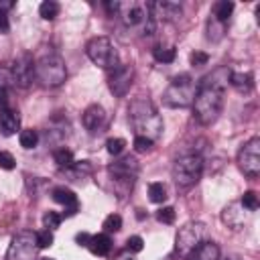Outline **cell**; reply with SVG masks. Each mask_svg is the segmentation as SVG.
I'll use <instances>...</instances> for the list:
<instances>
[{
    "label": "cell",
    "mask_w": 260,
    "mask_h": 260,
    "mask_svg": "<svg viewBox=\"0 0 260 260\" xmlns=\"http://www.w3.org/2000/svg\"><path fill=\"white\" fill-rule=\"evenodd\" d=\"M152 140L150 138H144V136H136L134 138V150L136 152H146V150H150L152 148Z\"/></svg>",
    "instance_id": "d590c367"
},
{
    "label": "cell",
    "mask_w": 260,
    "mask_h": 260,
    "mask_svg": "<svg viewBox=\"0 0 260 260\" xmlns=\"http://www.w3.org/2000/svg\"><path fill=\"white\" fill-rule=\"evenodd\" d=\"M18 140H20V146H22V148L30 150V148H35L37 142H39V132H37V130H22Z\"/></svg>",
    "instance_id": "83f0119b"
},
{
    "label": "cell",
    "mask_w": 260,
    "mask_h": 260,
    "mask_svg": "<svg viewBox=\"0 0 260 260\" xmlns=\"http://www.w3.org/2000/svg\"><path fill=\"white\" fill-rule=\"evenodd\" d=\"M53 158H55V162L59 165V167H65V169H69L75 160H73V152L69 150V148H57L55 152H53Z\"/></svg>",
    "instance_id": "484cf974"
},
{
    "label": "cell",
    "mask_w": 260,
    "mask_h": 260,
    "mask_svg": "<svg viewBox=\"0 0 260 260\" xmlns=\"http://www.w3.org/2000/svg\"><path fill=\"white\" fill-rule=\"evenodd\" d=\"M124 146H126V140H124V138H110V140L106 142V150H108L110 154H114V156H118V154L124 150Z\"/></svg>",
    "instance_id": "1f68e13d"
},
{
    "label": "cell",
    "mask_w": 260,
    "mask_h": 260,
    "mask_svg": "<svg viewBox=\"0 0 260 260\" xmlns=\"http://www.w3.org/2000/svg\"><path fill=\"white\" fill-rule=\"evenodd\" d=\"M12 71V79H14V85L18 87H28L32 83V77H35V61L28 53H22L10 67Z\"/></svg>",
    "instance_id": "4fadbf2b"
},
{
    "label": "cell",
    "mask_w": 260,
    "mask_h": 260,
    "mask_svg": "<svg viewBox=\"0 0 260 260\" xmlns=\"http://www.w3.org/2000/svg\"><path fill=\"white\" fill-rule=\"evenodd\" d=\"M118 16L128 28L140 30V35H152L154 32V18L150 14V4L144 2H130L122 4L120 2V12Z\"/></svg>",
    "instance_id": "5b68a950"
},
{
    "label": "cell",
    "mask_w": 260,
    "mask_h": 260,
    "mask_svg": "<svg viewBox=\"0 0 260 260\" xmlns=\"http://www.w3.org/2000/svg\"><path fill=\"white\" fill-rule=\"evenodd\" d=\"M223 32H225V24L223 22H219V20H215L213 16L207 20V39L209 41H219L221 37H223Z\"/></svg>",
    "instance_id": "603a6c76"
},
{
    "label": "cell",
    "mask_w": 260,
    "mask_h": 260,
    "mask_svg": "<svg viewBox=\"0 0 260 260\" xmlns=\"http://www.w3.org/2000/svg\"><path fill=\"white\" fill-rule=\"evenodd\" d=\"M41 260H53V258H41Z\"/></svg>",
    "instance_id": "f6af8a7d"
},
{
    "label": "cell",
    "mask_w": 260,
    "mask_h": 260,
    "mask_svg": "<svg viewBox=\"0 0 260 260\" xmlns=\"http://www.w3.org/2000/svg\"><path fill=\"white\" fill-rule=\"evenodd\" d=\"M132 81H134V67L132 65H118L108 77L110 91L118 98H124L130 91Z\"/></svg>",
    "instance_id": "8fae6325"
},
{
    "label": "cell",
    "mask_w": 260,
    "mask_h": 260,
    "mask_svg": "<svg viewBox=\"0 0 260 260\" xmlns=\"http://www.w3.org/2000/svg\"><path fill=\"white\" fill-rule=\"evenodd\" d=\"M6 104H8V93H6V89L0 87V108H6Z\"/></svg>",
    "instance_id": "7bdbcfd3"
},
{
    "label": "cell",
    "mask_w": 260,
    "mask_h": 260,
    "mask_svg": "<svg viewBox=\"0 0 260 260\" xmlns=\"http://www.w3.org/2000/svg\"><path fill=\"white\" fill-rule=\"evenodd\" d=\"M106 8L110 14H118L120 12V2H106Z\"/></svg>",
    "instance_id": "b9f144b4"
},
{
    "label": "cell",
    "mask_w": 260,
    "mask_h": 260,
    "mask_svg": "<svg viewBox=\"0 0 260 260\" xmlns=\"http://www.w3.org/2000/svg\"><path fill=\"white\" fill-rule=\"evenodd\" d=\"M152 57L158 61V63H173L175 57H177V51L171 47V49H165V47H154L152 49Z\"/></svg>",
    "instance_id": "cb8c5ba5"
},
{
    "label": "cell",
    "mask_w": 260,
    "mask_h": 260,
    "mask_svg": "<svg viewBox=\"0 0 260 260\" xmlns=\"http://www.w3.org/2000/svg\"><path fill=\"white\" fill-rule=\"evenodd\" d=\"M20 126V118L10 108H0V132L4 136H12Z\"/></svg>",
    "instance_id": "ac0fdd59"
},
{
    "label": "cell",
    "mask_w": 260,
    "mask_h": 260,
    "mask_svg": "<svg viewBox=\"0 0 260 260\" xmlns=\"http://www.w3.org/2000/svg\"><path fill=\"white\" fill-rule=\"evenodd\" d=\"M195 93H197L195 81L191 79V75L183 73L173 77V81L162 93V104L167 108H187V106H193Z\"/></svg>",
    "instance_id": "277c9868"
},
{
    "label": "cell",
    "mask_w": 260,
    "mask_h": 260,
    "mask_svg": "<svg viewBox=\"0 0 260 260\" xmlns=\"http://www.w3.org/2000/svg\"><path fill=\"white\" fill-rule=\"evenodd\" d=\"M14 165H16L14 156H12L10 152H6V150H0V169H4V171H12Z\"/></svg>",
    "instance_id": "8d00e7d4"
},
{
    "label": "cell",
    "mask_w": 260,
    "mask_h": 260,
    "mask_svg": "<svg viewBox=\"0 0 260 260\" xmlns=\"http://www.w3.org/2000/svg\"><path fill=\"white\" fill-rule=\"evenodd\" d=\"M10 30V22H8V16L4 12H0V35H6Z\"/></svg>",
    "instance_id": "ab89813d"
},
{
    "label": "cell",
    "mask_w": 260,
    "mask_h": 260,
    "mask_svg": "<svg viewBox=\"0 0 260 260\" xmlns=\"http://www.w3.org/2000/svg\"><path fill=\"white\" fill-rule=\"evenodd\" d=\"M35 77L45 87H57V85H61L65 81V77H67V69H65L63 59L59 55H55V53L43 55L35 63Z\"/></svg>",
    "instance_id": "8992f818"
},
{
    "label": "cell",
    "mask_w": 260,
    "mask_h": 260,
    "mask_svg": "<svg viewBox=\"0 0 260 260\" xmlns=\"http://www.w3.org/2000/svg\"><path fill=\"white\" fill-rule=\"evenodd\" d=\"M126 248H128L130 252H140V250L144 248V242H142V238H140V236H132V238H128Z\"/></svg>",
    "instance_id": "f35d334b"
},
{
    "label": "cell",
    "mask_w": 260,
    "mask_h": 260,
    "mask_svg": "<svg viewBox=\"0 0 260 260\" xmlns=\"http://www.w3.org/2000/svg\"><path fill=\"white\" fill-rule=\"evenodd\" d=\"M53 199L65 207V215H75V211H77L79 205H77V195L71 189H67V187H55L53 189Z\"/></svg>",
    "instance_id": "2e32d148"
},
{
    "label": "cell",
    "mask_w": 260,
    "mask_h": 260,
    "mask_svg": "<svg viewBox=\"0 0 260 260\" xmlns=\"http://www.w3.org/2000/svg\"><path fill=\"white\" fill-rule=\"evenodd\" d=\"M232 12H234V2H230V0H221V2H217L215 8H213V18L225 24L228 18L232 16Z\"/></svg>",
    "instance_id": "7402d4cb"
},
{
    "label": "cell",
    "mask_w": 260,
    "mask_h": 260,
    "mask_svg": "<svg viewBox=\"0 0 260 260\" xmlns=\"http://www.w3.org/2000/svg\"><path fill=\"white\" fill-rule=\"evenodd\" d=\"M203 173V158L197 152H183L173 162V181L179 189L193 187Z\"/></svg>",
    "instance_id": "3957f363"
},
{
    "label": "cell",
    "mask_w": 260,
    "mask_h": 260,
    "mask_svg": "<svg viewBox=\"0 0 260 260\" xmlns=\"http://www.w3.org/2000/svg\"><path fill=\"white\" fill-rule=\"evenodd\" d=\"M55 238H53V232L51 230H43V232H37V246L39 248H49L53 246Z\"/></svg>",
    "instance_id": "d6a6232c"
},
{
    "label": "cell",
    "mask_w": 260,
    "mask_h": 260,
    "mask_svg": "<svg viewBox=\"0 0 260 260\" xmlns=\"http://www.w3.org/2000/svg\"><path fill=\"white\" fill-rule=\"evenodd\" d=\"M223 221L230 225V228H234V230H240L242 225H244V207L240 205V201H236V203H230L225 209H223Z\"/></svg>",
    "instance_id": "d6986e66"
},
{
    "label": "cell",
    "mask_w": 260,
    "mask_h": 260,
    "mask_svg": "<svg viewBox=\"0 0 260 260\" xmlns=\"http://www.w3.org/2000/svg\"><path fill=\"white\" fill-rule=\"evenodd\" d=\"M128 120L136 132V136H144L154 142L162 134V118H160L158 110L154 108V104L146 98H138L130 104Z\"/></svg>",
    "instance_id": "7a4b0ae2"
},
{
    "label": "cell",
    "mask_w": 260,
    "mask_h": 260,
    "mask_svg": "<svg viewBox=\"0 0 260 260\" xmlns=\"http://www.w3.org/2000/svg\"><path fill=\"white\" fill-rule=\"evenodd\" d=\"M89 252L95 254V256H108L110 250H112V240L108 234H95L89 238V244H87Z\"/></svg>",
    "instance_id": "ffe728a7"
},
{
    "label": "cell",
    "mask_w": 260,
    "mask_h": 260,
    "mask_svg": "<svg viewBox=\"0 0 260 260\" xmlns=\"http://www.w3.org/2000/svg\"><path fill=\"white\" fill-rule=\"evenodd\" d=\"M59 4L57 2H53V0H45L41 6H39V14L45 18V20H53L57 14H59Z\"/></svg>",
    "instance_id": "d4e9b609"
},
{
    "label": "cell",
    "mask_w": 260,
    "mask_h": 260,
    "mask_svg": "<svg viewBox=\"0 0 260 260\" xmlns=\"http://www.w3.org/2000/svg\"><path fill=\"white\" fill-rule=\"evenodd\" d=\"M230 73L232 69L219 67L213 73L205 75L201 83L197 85V93L193 100V112L199 124H213L217 116L221 114L223 108V95H225V85L230 83Z\"/></svg>",
    "instance_id": "6da1fadb"
},
{
    "label": "cell",
    "mask_w": 260,
    "mask_h": 260,
    "mask_svg": "<svg viewBox=\"0 0 260 260\" xmlns=\"http://www.w3.org/2000/svg\"><path fill=\"white\" fill-rule=\"evenodd\" d=\"M81 122H83V126L89 134H100V132H104V128L108 124V114L102 106L91 104V106L85 108V112L81 116Z\"/></svg>",
    "instance_id": "5bb4252c"
},
{
    "label": "cell",
    "mask_w": 260,
    "mask_h": 260,
    "mask_svg": "<svg viewBox=\"0 0 260 260\" xmlns=\"http://www.w3.org/2000/svg\"><path fill=\"white\" fill-rule=\"evenodd\" d=\"M89 238H91V236H89L87 232H81V234L75 236V242H77L79 246H87V244H89Z\"/></svg>",
    "instance_id": "60d3db41"
},
{
    "label": "cell",
    "mask_w": 260,
    "mask_h": 260,
    "mask_svg": "<svg viewBox=\"0 0 260 260\" xmlns=\"http://www.w3.org/2000/svg\"><path fill=\"white\" fill-rule=\"evenodd\" d=\"M37 234L32 232H20L12 238L8 252H6V260H35L37 256Z\"/></svg>",
    "instance_id": "ba28073f"
},
{
    "label": "cell",
    "mask_w": 260,
    "mask_h": 260,
    "mask_svg": "<svg viewBox=\"0 0 260 260\" xmlns=\"http://www.w3.org/2000/svg\"><path fill=\"white\" fill-rule=\"evenodd\" d=\"M14 6V2L12 0H8V2H0V12H4L6 14V10H10Z\"/></svg>",
    "instance_id": "ee69618b"
},
{
    "label": "cell",
    "mask_w": 260,
    "mask_h": 260,
    "mask_svg": "<svg viewBox=\"0 0 260 260\" xmlns=\"http://www.w3.org/2000/svg\"><path fill=\"white\" fill-rule=\"evenodd\" d=\"M156 219L160 223H173L175 221V209L173 207H160L156 211Z\"/></svg>",
    "instance_id": "836d02e7"
},
{
    "label": "cell",
    "mask_w": 260,
    "mask_h": 260,
    "mask_svg": "<svg viewBox=\"0 0 260 260\" xmlns=\"http://www.w3.org/2000/svg\"><path fill=\"white\" fill-rule=\"evenodd\" d=\"M85 53L91 63L100 65L102 69H116L118 67V53L108 37H93L85 45Z\"/></svg>",
    "instance_id": "52a82bcc"
},
{
    "label": "cell",
    "mask_w": 260,
    "mask_h": 260,
    "mask_svg": "<svg viewBox=\"0 0 260 260\" xmlns=\"http://www.w3.org/2000/svg\"><path fill=\"white\" fill-rule=\"evenodd\" d=\"M148 197L152 203H162L167 199V187L162 183H150L148 185Z\"/></svg>",
    "instance_id": "4316f807"
},
{
    "label": "cell",
    "mask_w": 260,
    "mask_h": 260,
    "mask_svg": "<svg viewBox=\"0 0 260 260\" xmlns=\"http://www.w3.org/2000/svg\"><path fill=\"white\" fill-rule=\"evenodd\" d=\"M150 14L152 18H162V20H173L177 16H181V4L179 2H171V0H158L150 4Z\"/></svg>",
    "instance_id": "9a60e30c"
},
{
    "label": "cell",
    "mask_w": 260,
    "mask_h": 260,
    "mask_svg": "<svg viewBox=\"0 0 260 260\" xmlns=\"http://www.w3.org/2000/svg\"><path fill=\"white\" fill-rule=\"evenodd\" d=\"M187 260H219V246L215 242H201L187 254Z\"/></svg>",
    "instance_id": "e0dca14e"
},
{
    "label": "cell",
    "mask_w": 260,
    "mask_h": 260,
    "mask_svg": "<svg viewBox=\"0 0 260 260\" xmlns=\"http://www.w3.org/2000/svg\"><path fill=\"white\" fill-rule=\"evenodd\" d=\"M203 236H205V225L195 221V223H187L179 230L177 234V240H175V250L181 254V256H187L195 246H199L203 242Z\"/></svg>",
    "instance_id": "30bf717a"
},
{
    "label": "cell",
    "mask_w": 260,
    "mask_h": 260,
    "mask_svg": "<svg viewBox=\"0 0 260 260\" xmlns=\"http://www.w3.org/2000/svg\"><path fill=\"white\" fill-rule=\"evenodd\" d=\"M238 165L242 173L250 179H256L260 175V138H250L238 152Z\"/></svg>",
    "instance_id": "9c48e42d"
},
{
    "label": "cell",
    "mask_w": 260,
    "mask_h": 260,
    "mask_svg": "<svg viewBox=\"0 0 260 260\" xmlns=\"http://www.w3.org/2000/svg\"><path fill=\"white\" fill-rule=\"evenodd\" d=\"M191 63L195 65V67H201V65H205L207 61H209V55L207 53H203V51H195V53H191Z\"/></svg>",
    "instance_id": "74e56055"
},
{
    "label": "cell",
    "mask_w": 260,
    "mask_h": 260,
    "mask_svg": "<svg viewBox=\"0 0 260 260\" xmlns=\"http://www.w3.org/2000/svg\"><path fill=\"white\" fill-rule=\"evenodd\" d=\"M240 205L244 209H248V211H256L258 209V195L254 191H246L242 195V199H240Z\"/></svg>",
    "instance_id": "f1b7e54d"
},
{
    "label": "cell",
    "mask_w": 260,
    "mask_h": 260,
    "mask_svg": "<svg viewBox=\"0 0 260 260\" xmlns=\"http://www.w3.org/2000/svg\"><path fill=\"white\" fill-rule=\"evenodd\" d=\"M108 171L116 179V183H126V187H132L138 175V160L128 154V156H122L120 160H114Z\"/></svg>",
    "instance_id": "7c38bea8"
},
{
    "label": "cell",
    "mask_w": 260,
    "mask_h": 260,
    "mask_svg": "<svg viewBox=\"0 0 260 260\" xmlns=\"http://www.w3.org/2000/svg\"><path fill=\"white\" fill-rule=\"evenodd\" d=\"M230 83L238 89V91H242V93H248L252 87H254V77H252V73H230Z\"/></svg>",
    "instance_id": "44dd1931"
},
{
    "label": "cell",
    "mask_w": 260,
    "mask_h": 260,
    "mask_svg": "<svg viewBox=\"0 0 260 260\" xmlns=\"http://www.w3.org/2000/svg\"><path fill=\"white\" fill-rule=\"evenodd\" d=\"M120 228H122V217H120L118 213H110V215L104 219V230H106L108 234L120 232Z\"/></svg>",
    "instance_id": "4dcf8cb0"
},
{
    "label": "cell",
    "mask_w": 260,
    "mask_h": 260,
    "mask_svg": "<svg viewBox=\"0 0 260 260\" xmlns=\"http://www.w3.org/2000/svg\"><path fill=\"white\" fill-rule=\"evenodd\" d=\"M10 85H14L12 71H10V67H2V65H0V87H2V89H8Z\"/></svg>",
    "instance_id": "e575fe53"
},
{
    "label": "cell",
    "mask_w": 260,
    "mask_h": 260,
    "mask_svg": "<svg viewBox=\"0 0 260 260\" xmlns=\"http://www.w3.org/2000/svg\"><path fill=\"white\" fill-rule=\"evenodd\" d=\"M61 219H63L61 213H57V211H47V213L43 215V225H45L47 230H55V228L61 225Z\"/></svg>",
    "instance_id": "f546056e"
}]
</instances>
